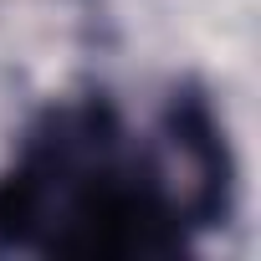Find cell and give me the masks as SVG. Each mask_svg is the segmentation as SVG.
Masks as SVG:
<instances>
[{
	"label": "cell",
	"mask_w": 261,
	"mask_h": 261,
	"mask_svg": "<svg viewBox=\"0 0 261 261\" xmlns=\"http://www.w3.org/2000/svg\"><path fill=\"white\" fill-rule=\"evenodd\" d=\"M185 215L154 144L87 97L51 108L0 174V246L36 256H164L185 246Z\"/></svg>",
	"instance_id": "6da1fadb"
}]
</instances>
